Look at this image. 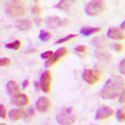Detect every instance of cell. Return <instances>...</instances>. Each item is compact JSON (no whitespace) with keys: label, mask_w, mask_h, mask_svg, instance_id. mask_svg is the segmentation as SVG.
<instances>
[{"label":"cell","mask_w":125,"mask_h":125,"mask_svg":"<svg viewBox=\"0 0 125 125\" xmlns=\"http://www.w3.org/2000/svg\"><path fill=\"white\" fill-rule=\"evenodd\" d=\"M71 3L70 1H65V0H62V1H59L56 5H55V9H60V10H68L70 8Z\"/></svg>","instance_id":"cell-21"},{"label":"cell","mask_w":125,"mask_h":125,"mask_svg":"<svg viewBox=\"0 0 125 125\" xmlns=\"http://www.w3.org/2000/svg\"><path fill=\"white\" fill-rule=\"evenodd\" d=\"M6 116H8L6 109H5V106H4V105H1V104H0V118L6 119Z\"/></svg>","instance_id":"cell-26"},{"label":"cell","mask_w":125,"mask_h":125,"mask_svg":"<svg viewBox=\"0 0 125 125\" xmlns=\"http://www.w3.org/2000/svg\"><path fill=\"white\" fill-rule=\"evenodd\" d=\"M108 38H110V39H114V40H124V33L120 30V29H118V28H110L109 30H108Z\"/></svg>","instance_id":"cell-12"},{"label":"cell","mask_w":125,"mask_h":125,"mask_svg":"<svg viewBox=\"0 0 125 125\" xmlns=\"http://www.w3.org/2000/svg\"><path fill=\"white\" fill-rule=\"evenodd\" d=\"M101 31V28H90V26H85L80 29V35L83 36H89V35H94L98 34Z\"/></svg>","instance_id":"cell-15"},{"label":"cell","mask_w":125,"mask_h":125,"mask_svg":"<svg viewBox=\"0 0 125 125\" xmlns=\"http://www.w3.org/2000/svg\"><path fill=\"white\" fill-rule=\"evenodd\" d=\"M34 85H35V89H36V90H40V85H39V83H35Z\"/></svg>","instance_id":"cell-35"},{"label":"cell","mask_w":125,"mask_h":125,"mask_svg":"<svg viewBox=\"0 0 125 125\" xmlns=\"http://www.w3.org/2000/svg\"><path fill=\"white\" fill-rule=\"evenodd\" d=\"M124 28H125V21H123V23H121V25H120V29H121V31L124 30Z\"/></svg>","instance_id":"cell-37"},{"label":"cell","mask_w":125,"mask_h":125,"mask_svg":"<svg viewBox=\"0 0 125 125\" xmlns=\"http://www.w3.org/2000/svg\"><path fill=\"white\" fill-rule=\"evenodd\" d=\"M40 89L44 93H50L51 90V73L44 71L40 76Z\"/></svg>","instance_id":"cell-7"},{"label":"cell","mask_w":125,"mask_h":125,"mask_svg":"<svg viewBox=\"0 0 125 125\" xmlns=\"http://www.w3.org/2000/svg\"><path fill=\"white\" fill-rule=\"evenodd\" d=\"M24 115H25V113L21 109H13V110H10V113H9V118H10V120H13V121L20 120L21 118H24Z\"/></svg>","instance_id":"cell-16"},{"label":"cell","mask_w":125,"mask_h":125,"mask_svg":"<svg viewBox=\"0 0 125 125\" xmlns=\"http://www.w3.org/2000/svg\"><path fill=\"white\" fill-rule=\"evenodd\" d=\"M56 121L61 125H71L76 121V115L74 113L73 108H66L62 109L61 113H59L56 115Z\"/></svg>","instance_id":"cell-3"},{"label":"cell","mask_w":125,"mask_h":125,"mask_svg":"<svg viewBox=\"0 0 125 125\" xmlns=\"http://www.w3.org/2000/svg\"><path fill=\"white\" fill-rule=\"evenodd\" d=\"M10 62H11V60L9 58H0V66H8L10 65Z\"/></svg>","instance_id":"cell-25"},{"label":"cell","mask_w":125,"mask_h":125,"mask_svg":"<svg viewBox=\"0 0 125 125\" xmlns=\"http://www.w3.org/2000/svg\"><path fill=\"white\" fill-rule=\"evenodd\" d=\"M35 23H36L38 25H40V24H41V19H39V18H38V19L35 20Z\"/></svg>","instance_id":"cell-36"},{"label":"cell","mask_w":125,"mask_h":125,"mask_svg":"<svg viewBox=\"0 0 125 125\" xmlns=\"http://www.w3.org/2000/svg\"><path fill=\"white\" fill-rule=\"evenodd\" d=\"M53 53H54V51H51V50H50V51H45V53H43L40 56L43 58V59H45V60H48L51 55H53Z\"/></svg>","instance_id":"cell-30"},{"label":"cell","mask_w":125,"mask_h":125,"mask_svg":"<svg viewBox=\"0 0 125 125\" xmlns=\"http://www.w3.org/2000/svg\"><path fill=\"white\" fill-rule=\"evenodd\" d=\"M119 70H120V74L124 75L125 74V60H121L120 64H119Z\"/></svg>","instance_id":"cell-29"},{"label":"cell","mask_w":125,"mask_h":125,"mask_svg":"<svg viewBox=\"0 0 125 125\" xmlns=\"http://www.w3.org/2000/svg\"><path fill=\"white\" fill-rule=\"evenodd\" d=\"M75 36H78L76 34H70V35H68V36H65V38H61V39H59V40H56V45H59V44H62V43H66V41H69L70 39H74Z\"/></svg>","instance_id":"cell-23"},{"label":"cell","mask_w":125,"mask_h":125,"mask_svg":"<svg viewBox=\"0 0 125 125\" xmlns=\"http://www.w3.org/2000/svg\"><path fill=\"white\" fill-rule=\"evenodd\" d=\"M51 38H53V35H51L49 31L40 30V33H39V40L40 41H43V43H48V41L51 40Z\"/></svg>","instance_id":"cell-17"},{"label":"cell","mask_w":125,"mask_h":125,"mask_svg":"<svg viewBox=\"0 0 125 125\" xmlns=\"http://www.w3.org/2000/svg\"><path fill=\"white\" fill-rule=\"evenodd\" d=\"M114 110L110 106H101L98 111H96V115H95V120H104V119H108L110 116H113Z\"/></svg>","instance_id":"cell-10"},{"label":"cell","mask_w":125,"mask_h":125,"mask_svg":"<svg viewBox=\"0 0 125 125\" xmlns=\"http://www.w3.org/2000/svg\"><path fill=\"white\" fill-rule=\"evenodd\" d=\"M45 24L46 26L51 28V29H55L58 26H65L69 24V19H60L58 16H50L45 19Z\"/></svg>","instance_id":"cell-8"},{"label":"cell","mask_w":125,"mask_h":125,"mask_svg":"<svg viewBox=\"0 0 125 125\" xmlns=\"http://www.w3.org/2000/svg\"><path fill=\"white\" fill-rule=\"evenodd\" d=\"M11 103L14 104V105L16 106H20V108H23V106H26L28 104H29V98L26 94H16V95L13 96L11 99Z\"/></svg>","instance_id":"cell-11"},{"label":"cell","mask_w":125,"mask_h":125,"mask_svg":"<svg viewBox=\"0 0 125 125\" xmlns=\"http://www.w3.org/2000/svg\"><path fill=\"white\" fill-rule=\"evenodd\" d=\"M124 91V78L123 76H111L104 85L100 96L104 100L115 99L119 94Z\"/></svg>","instance_id":"cell-1"},{"label":"cell","mask_w":125,"mask_h":125,"mask_svg":"<svg viewBox=\"0 0 125 125\" xmlns=\"http://www.w3.org/2000/svg\"><path fill=\"white\" fill-rule=\"evenodd\" d=\"M36 49H28L26 50V54H34V53H36Z\"/></svg>","instance_id":"cell-34"},{"label":"cell","mask_w":125,"mask_h":125,"mask_svg":"<svg viewBox=\"0 0 125 125\" xmlns=\"http://www.w3.org/2000/svg\"><path fill=\"white\" fill-rule=\"evenodd\" d=\"M33 115H34V109H29L26 113H25V115H24V118L25 119H29V118H33Z\"/></svg>","instance_id":"cell-31"},{"label":"cell","mask_w":125,"mask_h":125,"mask_svg":"<svg viewBox=\"0 0 125 125\" xmlns=\"http://www.w3.org/2000/svg\"><path fill=\"white\" fill-rule=\"evenodd\" d=\"M28 86H29V80H24V83H23L21 88H23V89H26Z\"/></svg>","instance_id":"cell-33"},{"label":"cell","mask_w":125,"mask_h":125,"mask_svg":"<svg viewBox=\"0 0 125 125\" xmlns=\"http://www.w3.org/2000/svg\"><path fill=\"white\" fill-rule=\"evenodd\" d=\"M6 91H8V94H10V95L14 96V95H16V94L20 93V86H19V84L16 81L11 80V81H9L6 84Z\"/></svg>","instance_id":"cell-14"},{"label":"cell","mask_w":125,"mask_h":125,"mask_svg":"<svg viewBox=\"0 0 125 125\" xmlns=\"http://www.w3.org/2000/svg\"><path fill=\"white\" fill-rule=\"evenodd\" d=\"M93 45H95L96 48H104L106 45V38L105 36H98L93 40Z\"/></svg>","instance_id":"cell-18"},{"label":"cell","mask_w":125,"mask_h":125,"mask_svg":"<svg viewBox=\"0 0 125 125\" xmlns=\"http://www.w3.org/2000/svg\"><path fill=\"white\" fill-rule=\"evenodd\" d=\"M86 50H88V48L85 45H79L75 48V53L76 54H84V53H86Z\"/></svg>","instance_id":"cell-24"},{"label":"cell","mask_w":125,"mask_h":125,"mask_svg":"<svg viewBox=\"0 0 125 125\" xmlns=\"http://www.w3.org/2000/svg\"><path fill=\"white\" fill-rule=\"evenodd\" d=\"M5 13L9 16L19 18L26 14V9L21 1H9L5 5Z\"/></svg>","instance_id":"cell-2"},{"label":"cell","mask_w":125,"mask_h":125,"mask_svg":"<svg viewBox=\"0 0 125 125\" xmlns=\"http://www.w3.org/2000/svg\"><path fill=\"white\" fill-rule=\"evenodd\" d=\"M116 119L120 123H124L125 121V109L124 108H121V109H119L116 111Z\"/></svg>","instance_id":"cell-22"},{"label":"cell","mask_w":125,"mask_h":125,"mask_svg":"<svg viewBox=\"0 0 125 125\" xmlns=\"http://www.w3.org/2000/svg\"><path fill=\"white\" fill-rule=\"evenodd\" d=\"M95 55H96V58L104 59L105 61H110V60H111V55H110L109 53H106V51H96Z\"/></svg>","instance_id":"cell-20"},{"label":"cell","mask_w":125,"mask_h":125,"mask_svg":"<svg viewBox=\"0 0 125 125\" xmlns=\"http://www.w3.org/2000/svg\"><path fill=\"white\" fill-rule=\"evenodd\" d=\"M65 55H68V49L66 48H60V49H58L55 53H53V55H51L46 61H45V66L46 68H49V66H53L54 64H56V62L62 58V56H65Z\"/></svg>","instance_id":"cell-6"},{"label":"cell","mask_w":125,"mask_h":125,"mask_svg":"<svg viewBox=\"0 0 125 125\" xmlns=\"http://www.w3.org/2000/svg\"><path fill=\"white\" fill-rule=\"evenodd\" d=\"M50 108H51V103H50V100H49L46 96L39 98V99L36 100V103H35V109H36L39 113H43V114L49 113Z\"/></svg>","instance_id":"cell-9"},{"label":"cell","mask_w":125,"mask_h":125,"mask_svg":"<svg viewBox=\"0 0 125 125\" xmlns=\"http://www.w3.org/2000/svg\"><path fill=\"white\" fill-rule=\"evenodd\" d=\"M0 125H6V124H0Z\"/></svg>","instance_id":"cell-38"},{"label":"cell","mask_w":125,"mask_h":125,"mask_svg":"<svg viewBox=\"0 0 125 125\" xmlns=\"http://www.w3.org/2000/svg\"><path fill=\"white\" fill-rule=\"evenodd\" d=\"M20 46H21V41L20 40H15V41H13V43H9V44L5 45L6 49H11V50H19Z\"/></svg>","instance_id":"cell-19"},{"label":"cell","mask_w":125,"mask_h":125,"mask_svg":"<svg viewBox=\"0 0 125 125\" xmlns=\"http://www.w3.org/2000/svg\"><path fill=\"white\" fill-rule=\"evenodd\" d=\"M15 26H16V29H19V30L29 31V30L31 29V26H33V23H31L29 19H20V20H18V21L15 23Z\"/></svg>","instance_id":"cell-13"},{"label":"cell","mask_w":125,"mask_h":125,"mask_svg":"<svg viewBox=\"0 0 125 125\" xmlns=\"http://www.w3.org/2000/svg\"><path fill=\"white\" fill-rule=\"evenodd\" d=\"M111 48L115 50V51H123V50H124V45H121V44H119V43L111 44Z\"/></svg>","instance_id":"cell-27"},{"label":"cell","mask_w":125,"mask_h":125,"mask_svg":"<svg viewBox=\"0 0 125 125\" xmlns=\"http://www.w3.org/2000/svg\"><path fill=\"white\" fill-rule=\"evenodd\" d=\"M119 95H120V103H121V104H124V101H125V96H124L125 94H124V91H121V93L119 94Z\"/></svg>","instance_id":"cell-32"},{"label":"cell","mask_w":125,"mask_h":125,"mask_svg":"<svg viewBox=\"0 0 125 125\" xmlns=\"http://www.w3.org/2000/svg\"><path fill=\"white\" fill-rule=\"evenodd\" d=\"M104 9H105V3L100 1V0H94V1H90V3L86 4L85 13L89 16H96L103 11Z\"/></svg>","instance_id":"cell-4"},{"label":"cell","mask_w":125,"mask_h":125,"mask_svg":"<svg viewBox=\"0 0 125 125\" xmlns=\"http://www.w3.org/2000/svg\"><path fill=\"white\" fill-rule=\"evenodd\" d=\"M31 13H33L34 15H40V13H41L40 6H39V5H34L33 9H31Z\"/></svg>","instance_id":"cell-28"},{"label":"cell","mask_w":125,"mask_h":125,"mask_svg":"<svg viewBox=\"0 0 125 125\" xmlns=\"http://www.w3.org/2000/svg\"><path fill=\"white\" fill-rule=\"evenodd\" d=\"M101 79V71L96 69H86L83 73V80L86 81L88 84L94 85Z\"/></svg>","instance_id":"cell-5"}]
</instances>
